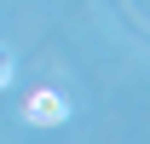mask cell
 <instances>
[{
	"mask_svg": "<svg viewBox=\"0 0 150 144\" xmlns=\"http://www.w3.org/2000/svg\"><path fill=\"white\" fill-rule=\"evenodd\" d=\"M29 121H35V127H64V121H69V104H64L52 87H40L35 98H29Z\"/></svg>",
	"mask_w": 150,
	"mask_h": 144,
	"instance_id": "6da1fadb",
	"label": "cell"
},
{
	"mask_svg": "<svg viewBox=\"0 0 150 144\" xmlns=\"http://www.w3.org/2000/svg\"><path fill=\"white\" fill-rule=\"evenodd\" d=\"M6 81H12V64H6V58H0V92H6Z\"/></svg>",
	"mask_w": 150,
	"mask_h": 144,
	"instance_id": "7a4b0ae2",
	"label": "cell"
}]
</instances>
